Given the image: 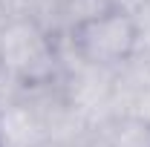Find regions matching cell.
Masks as SVG:
<instances>
[{"label":"cell","mask_w":150,"mask_h":147,"mask_svg":"<svg viewBox=\"0 0 150 147\" xmlns=\"http://www.w3.org/2000/svg\"><path fill=\"white\" fill-rule=\"evenodd\" d=\"M93 147H150V121L115 112L90 130Z\"/></svg>","instance_id":"cell-4"},{"label":"cell","mask_w":150,"mask_h":147,"mask_svg":"<svg viewBox=\"0 0 150 147\" xmlns=\"http://www.w3.org/2000/svg\"><path fill=\"white\" fill-rule=\"evenodd\" d=\"M61 75V40L35 18L0 23V101L23 90L55 84Z\"/></svg>","instance_id":"cell-1"},{"label":"cell","mask_w":150,"mask_h":147,"mask_svg":"<svg viewBox=\"0 0 150 147\" xmlns=\"http://www.w3.org/2000/svg\"><path fill=\"white\" fill-rule=\"evenodd\" d=\"M61 46L90 66L121 72L139 49V20L130 12L107 9L67 37H61Z\"/></svg>","instance_id":"cell-2"},{"label":"cell","mask_w":150,"mask_h":147,"mask_svg":"<svg viewBox=\"0 0 150 147\" xmlns=\"http://www.w3.org/2000/svg\"><path fill=\"white\" fill-rule=\"evenodd\" d=\"M35 3H38V20L43 23V20L49 18V15L55 12L61 3H67V0H35Z\"/></svg>","instance_id":"cell-6"},{"label":"cell","mask_w":150,"mask_h":147,"mask_svg":"<svg viewBox=\"0 0 150 147\" xmlns=\"http://www.w3.org/2000/svg\"><path fill=\"white\" fill-rule=\"evenodd\" d=\"M104 6H110V9H118V12H130V15H139L142 9H144V3L147 0H101Z\"/></svg>","instance_id":"cell-5"},{"label":"cell","mask_w":150,"mask_h":147,"mask_svg":"<svg viewBox=\"0 0 150 147\" xmlns=\"http://www.w3.org/2000/svg\"><path fill=\"white\" fill-rule=\"evenodd\" d=\"M144 6H147V9H150V0H147V3H144Z\"/></svg>","instance_id":"cell-7"},{"label":"cell","mask_w":150,"mask_h":147,"mask_svg":"<svg viewBox=\"0 0 150 147\" xmlns=\"http://www.w3.org/2000/svg\"><path fill=\"white\" fill-rule=\"evenodd\" d=\"M0 147H46V130L26 92L0 101Z\"/></svg>","instance_id":"cell-3"}]
</instances>
